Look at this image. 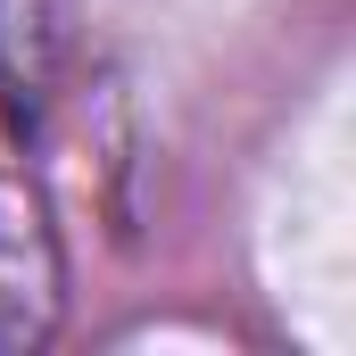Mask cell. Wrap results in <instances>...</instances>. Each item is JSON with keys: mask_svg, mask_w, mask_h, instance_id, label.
Masks as SVG:
<instances>
[{"mask_svg": "<svg viewBox=\"0 0 356 356\" xmlns=\"http://www.w3.org/2000/svg\"><path fill=\"white\" fill-rule=\"evenodd\" d=\"M58 323V241L25 175H0V348H33Z\"/></svg>", "mask_w": 356, "mask_h": 356, "instance_id": "6da1fadb", "label": "cell"}]
</instances>
